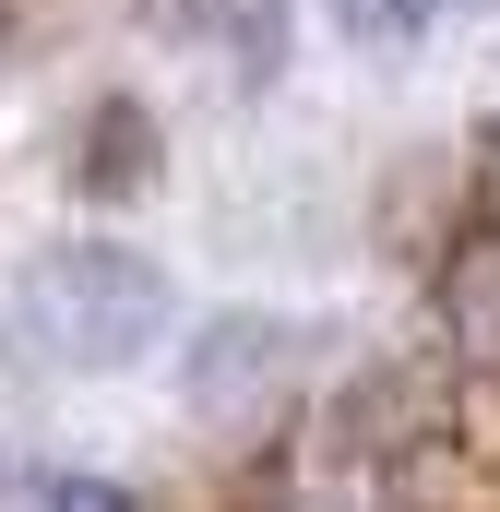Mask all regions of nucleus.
Listing matches in <instances>:
<instances>
[{
	"instance_id": "1",
	"label": "nucleus",
	"mask_w": 500,
	"mask_h": 512,
	"mask_svg": "<svg viewBox=\"0 0 500 512\" xmlns=\"http://www.w3.org/2000/svg\"><path fill=\"white\" fill-rule=\"evenodd\" d=\"M0 322H12L36 358L120 370L131 346L167 322V286H155V262H131V251H48L12 298H0Z\"/></svg>"
},
{
	"instance_id": "2",
	"label": "nucleus",
	"mask_w": 500,
	"mask_h": 512,
	"mask_svg": "<svg viewBox=\"0 0 500 512\" xmlns=\"http://www.w3.org/2000/svg\"><path fill=\"white\" fill-rule=\"evenodd\" d=\"M346 12V36H370V48H405V36H429L441 12H477V0H334Z\"/></svg>"
},
{
	"instance_id": "3",
	"label": "nucleus",
	"mask_w": 500,
	"mask_h": 512,
	"mask_svg": "<svg viewBox=\"0 0 500 512\" xmlns=\"http://www.w3.org/2000/svg\"><path fill=\"white\" fill-rule=\"evenodd\" d=\"M36 512H131L108 477H36Z\"/></svg>"
}]
</instances>
